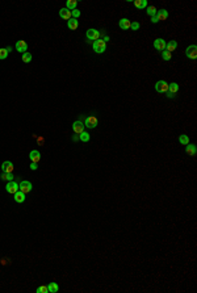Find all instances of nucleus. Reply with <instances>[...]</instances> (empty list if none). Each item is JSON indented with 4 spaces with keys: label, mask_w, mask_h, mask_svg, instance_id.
<instances>
[{
    "label": "nucleus",
    "mask_w": 197,
    "mask_h": 293,
    "mask_svg": "<svg viewBox=\"0 0 197 293\" xmlns=\"http://www.w3.org/2000/svg\"><path fill=\"white\" fill-rule=\"evenodd\" d=\"M93 50H95V53H97V54H101V53H104L105 51V49H107V42H104L102 40H96L93 42Z\"/></svg>",
    "instance_id": "f257e3e1"
},
{
    "label": "nucleus",
    "mask_w": 197,
    "mask_h": 293,
    "mask_svg": "<svg viewBox=\"0 0 197 293\" xmlns=\"http://www.w3.org/2000/svg\"><path fill=\"white\" fill-rule=\"evenodd\" d=\"M155 91L159 93H167L168 91V83L164 82V80H158L156 84H155Z\"/></svg>",
    "instance_id": "f03ea898"
},
{
    "label": "nucleus",
    "mask_w": 197,
    "mask_h": 293,
    "mask_svg": "<svg viewBox=\"0 0 197 293\" xmlns=\"http://www.w3.org/2000/svg\"><path fill=\"white\" fill-rule=\"evenodd\" d=\"M179 91V84L177 83H171V84H168V91L167 93H165V96L170 99H173L175 97V95Z\"/></svg>",
    "instance_id": "7ed1b4c3"
},
{
    "label": "nucleus",
    "mask_w": 197,
    "mask_h": 293,
    "mask_svg": "<svg viewBox=\"0 0 197 293\" xmlns=\"http://www.w3.org/2000/svg\"><path fill=\"white\" fill-rule=\"evenodd\" d=\"M18 189L26 195V193H29L32 189H33V185H32V183L28 182V180H22V182L18 184Z\"/></svg>",
    "instance_id": "20e7f679"
},
{
    "label": "nucleus",
    "mask_w": 197,
    "mask_h": 293,
    "mask_svg": "<svg viewBox=\"0 0 197 293\" xmlns=\"http://www.w3.org/2000/svg\"><path fill=\"white\" fill-rule=\"evenodd\" d=\"M97 124H99V121H97V118L95 116L87 117L86 121H84V125H86V128H88V129H95V128L97 126Z\"/></svg>",
    "instance_id": "39448f33"
},
{
    "label": "nucleus",
    "mask_w": 197,
    "mask_h": 293,
    "mask_svg": "<svg viewBox=\"0 0 197 293\" xmlns=\"http://www.w3.org/2000/svg\"><path fill=\"white\" fill-rule=\"evenodd\" d=\"M185 55L189 59H196L197 58V46L196 45H191L186 48L185 50Z\"/></svg>",
    "instance_id": "423d86ee"
},
{
    "label": "nucleus",
    "mask_w": 197,
    "mask_h": 293,
    "mask_svg": "<svg viewBox=\"0 0 197 293\" xmlns=\"http://www.w3.org/2000/svg\"><path fill=\"white\" fill-rule=\"evenodd\" d=\"M100 38V32L96 29H88L87 30V40L89 41H96Z\"/></svg>",
    "instance_id": "0eeeda50"
},
{
    "label": "nucleus",
    "mask_w": 197,
    "mask_h": 293,
    "mask_svg": "<svg viewBox=\"0 0 197 293\" xmlns=\"http://www.w3.org/2000/svg\"><path fill=\"white\" fill-rule=\"evenodd\" d=\"M72 130H74V133L75 134H81V133L84 132V124L81 121H75L72 124Z\"/></svg>",
    "instance_id": "6e6552de"
},
{
    "label": "nucleus",
    "mask_w": 197,
    "mask_h": 293,
    "mask_svg": "<svg viewBox=\"0 0 197 293\" xmlns=\"http://www.w3.org/2000/svg\"><path fill=\"white\" fill-rule=\"evenodd\" d=\"M5 189H7L8 193H11V195H15V193L18 191V184H17L16 182H13V180H12V182H9V183L7 184Z\"/></svg>",
    "instance_id": "1a4fd4ad"
},
{
    "label": "nucleus",
    "mask_w": 197,
    "mask_h": 293,
    "mask_svg": "<svg viewBox=\"0 0 197 293\" xmlns=\"http://www.w3.org/2000/svg\"><path fill=\"white\" fill-rule=\"evenodd\" d=\"M16 50L18 51V53H26V50H28V45H26V42L25 41H22V40H20V41H17L16 42Z\"/></svg>",
    "instance_id": "9d476101"
},
{
    "label": "nucleus",
    "mask_w": 197,
    "mask_h": 293,
    "mask_svg": "<svg viewBox=\"0 0 197 293\" xmlns=\"http://www.w3.org/2000/svg\"><path fill=\"white\" fill-rule=\"evenodd\" d=\"M165 41L163 40V38H156V40L154 41V48L156 49V50H160V51H163L165 49Z\"/></svg>",
    "instance_id": "9b49d317"
},
{
    "label": "nucleus",
    "mask_w": 197,
    "mask_h": 293,
    "mask_svg": "<svg viewBox=\"0 0 197 293\" xmlns=\"http://www.w3.org/2000/svg\"><path fill=\"white\" fill-rule=\"evenodd\" d=\"M29 158H30V161L33 163H38L39 159H41V154H39L38 150H32L30 154H29Z\"/></svg>",
    "instance_id": "f8f14e48"
},
{
    "label": "nucleus",
    "mask_w": 197,
    "mask_h": 293,
    "mask_svg": "<svg viewBox=\"0 0 197 293\" xmlns=\"http://www.w3.org/2000/svg\"><path fill=\"white\" fill-rule=\"evenodd\" d=\"M1 171L3 172H12L13 171V163L9 161H5L3 162L1 164Z\"/></svg>",
    "instance_id": "ddd939ff"
},
{
    "label": "nucleus",
    "mask_w": 197,
    "mask_h": 293,
    "mask_svg": "<svg viewBox=\"0 0 197 293\" xmlns=\"http://www.w3.org/2000/svg\"><path fill=\"white\" fill-rule=\"evenodd\" d=\"M156 17L158 21H164V20L168 19V11L167 9H160V11L156 12Z\"/></svg>",
    "instance_id": "4468645a"
},
{
    "label": "nucleus",
    "mask_w": 197,
    "mask_h": 293,
    "mask_svg": "<svg viewBox=\"0 0 197 293\" xmlns=\"http://www.w3.org/2000/svg\"><path fill=\"white\" fill-rule=\"evenodd\" d=\"M118 24H120V28L122 30H128V29H130L131 21H130V20H128V19H121Z\"/></svg>",
    "instance_id": "2eb2a0df"
},
{
    "label": "nucleus",
    "mask_w": 197,
    "mask_h": 293,
    "mask_svg": "<svg viewBox=\"0 0 197 293\" xmlns=\"http://www.w3.org/2000/svg\"><path fill=\"white\" fill-rule=\"evenodd\" d=\"M13 196H15V201L16 203H18V204H22L24 201H25V193L21 192V191H17Z\"/></svg>",
    "instance_id": "dca6fc26"
},
{
    "label": "nucleus",
    "mask_w": 197,
    "mask_h": 293,
    "mask_svg": "<svg viewBox=\"0 0 197 293\" xmlns=\"http://www.w3.org/2000/svg\"><path fill=\"white\" fill-rule=\"evenodd\" d=\"M67 27H68V29L75 30L76 28L79 27V21H78V19H74V17H71V19L67 21Z\"/></svg>",
    "instance_id": "f3484780"
},
{
    "label": "nucleus",
    "mask_w": 197,
    "mask_h": 293,
    "mask_svg": "<svg viewBox=\"0 0 197 293\" xmlns=\"http://www.w3.org/2000/svg\"><path fill=\"white\" fill-rule=\"evenodd\" d=\"M59 16L62 17L63 20H70L71 17H72V16H71V11H68L67 8H62V9H60V11H59Z\"/></svg>",
    "instance_id": "a211bd4d"
},
{
    "label": "nucleus",
    "mask_w": 197,
    "mask_h": 293,
    "mask_svg": "<svg viewBox=\"0 0 197 293\" xmlns=\"http://www.w3.org/2000/svg\"><path fill=\"white\" fill-rule=\"evenodd\" d=\"M185 146H186L185 147L186 154H189V155H196V151H197L196 145H193V143H188V145H185Z\"/></svg>",
    "instance_id": "6ab92c4d"
},
{
    "label": "nucleus",
    "mask_w": 197,
    "mask_h": 293,
    "mask_svg": "<svg viewBox=\"0 0 197 293\" xmlns=\"http://www.w3.org/2000/svg\"><path fill=\"white\" fill-rule=\"evenodd\" d=\"M176 48H177V42L176 41H170L168 43H165V50L170 51V53H172L173 50H176Z\"/></svg>",
    "instance_id": "aec40b11"
},
{
    "label": "nucleus",
    "mask_w": 197,
    "mask_h": 293,
    "mask_svg": "<svg viewBox=\"0 0 197 293\" xmlns=\"http://www.w3.org/2000/svg\"><path fill=\"white\" fill-rule=\"evenodd\" d=\"M76 6H78V1H76V0H67V3H66V8H67L68 11L76 9Z\"/></svg>",
    "instance_id": "412c9836"
},
{
    "label": "nucleus",
    "mask_w": 197,
    "mask_h": 293,
    "mask_svg": "<svg viewBox=\"0 0 197 293\" xmlns=\"http://www.w3.org/2000/svg\"><path fill=\"white\" fill-rule=\"evenodd\" d=\"M134 6L139 9H144L147 7V1L146 0H134Z\"/></svg>",
    "instance_id": "4be33fe9"
},
{
    "label": "nucleus",
    "mask_w": 197,
    "mask_h": 293,
    "mask_svg": "<svg viewBox=\"0 0 197 293\" xmlns=\"http://www.w3.org/2000/svg\"><path fill=\"white\" fill-rule=\"evenodd\" d=\"M47 289H49V293H57L58 290H59V287H58L57 282H50L49 285H47Z\"/></svg>",
    "instance_id": "5701e85b"
},
{
    "label": "nucleus",
    "mask_w": 197,
    "mask_h": 293,
    "mask_svg": "<svg viewBox=\"0 0 197 293\" xmlns=\"http://www.w3.org/2000/svg\"><path fill=\"white\" fill-rule=\"evenodd\" d=\"M179 142H180L181 145H184V146L188 145L189 143V137L186 134H181L180 137H179Z\"/></svg>",
    "instance_id": "b1692460"
},
{
    "label": "nucleus",
    "mask_w": 197,
    "mask_h": 293,
    "mask_svg": "<svg viewBox=\"0 0 197 293\" xmlns=\"http://www.w3.org/2000/svg\"><path fill=\"white\" fill-rule=\"evenodd\" d=\"M1 179L3 180H7V182H12V179H13L12 172H3V174H1Z\"/></svg>",
    "instance_id": "393cba45"
},
{
    "label": "nucleus",
    "mask_w": 197,
    "mask_h": 293,
    "mask_svg": "<svg viewBox=\"0 0 197 293\" xmlns=\"http://www.w3.org/2000/svg\"><path fill=\"white\" fill-rule=\"evenodd\" d=\"M146 9H147V15H150V16H155L156 15V12H158V9L155 8V7H152V6H150V7H146Z\"/></svg>",
    "instance_id": "a878e982"
},
{
    "label": "nucleus",
    "mask_w": 197,
    "mask_h": 293,
    "mask_svg": "<svg viewBox=\"0 0 197 293\" xmlns=\"http://www.w3.org/2000/svg\"><path fill=\"white\" fill-rule=\"evenodd\" d=\"M79 139L83 141V142H88L89 141V134L87 132H83L81 134H79Z\"/></svg>",
    "instance_id": "bb28decb"
},
{
    "label": "nucleus",
    "mask_w": 197,
    "mask_h": 293,
    "mask_svg": "<svg viewBox=\"0 0 197 293\" xmlns=\"http://www.w3.org/2000/svg\"><path fill=\"white\" fill-rule=\"evenodd\" d=\"M162 58L164 59V61H171V58H172V54H171L170 51H167V50H163Z\"/></svg>",
    "instance_id": "cd10ccee"
},
{
    "label": "nucleus",
    "mask_w": 197,
    "mask_h": 293,
    "mask_svg": "<svg viewBox=\"0 0 197 293\" xmlns=\"http://www.w3.org/2000/svg\"><path fill=\"white\" fill-rule=\"evenodd\" d=\"M22 61H24V63H29V62H32V54L30 53H24L22 54Z\"/></svg>",
    "instance_id": "c85d7f7f"
},
{
    "label": "nucleus",
    "mask_w": 197,
    "mask_h": 293,
    "mask_svg": "<svg viewBox=\"0 0 197 293\" xmlns=\"http://www.w3.org/2000/svg\"><path fill=\"white\" fill-rule=\"evenodd\" d=\"M37 293H49V289H47V287L42 285V287L37 288Z\"/></svg>",
    "instance_id": "c756f323"
},
{
    "label": "nucleus",
    "mask_w": 197,
    "mask_h": 293,
    "mask_svg": "<svg viewBox=\"0 0 197 293\" xmlns=\"http://www.w3.org/2000/svg\"><path fill=\"white\" fill-rule=\"evenodd\" d=\"M8 57V53L5 49H0V59H5Z\"/></svg>",
    "instance_id": "7c9ffc66"
},
{
    "label": "nucleus",
    "mask_w": 197,
    "mask_h": 293,
    "mask_svg": "<svg viewBox=\"0 0 197 293\" xmlns=\"http://www.w3.org/2000/svg\"><path fill=\"white\" fill-rule=\"evenodd\" d=\"M139 27H141V25H139V22H131L130 29H131V30H135V32H137V30L139 29Z\"/></svg>",
    "instance_id": "2f4dec72"
},
{
    "label": "nucleus",
    "mask_w": 197,
    "mask_h": 293,
    "mask_svg": "<svg viewBox=\"0 0 197 293\" xmlns=\"http://www.w3.org/2000/svg\"><path fill=\"white\" fill-rule=\"evenodd\" d=\"M71 16H72L74 19H78V17L80 16V11H78V9H74V11H71Z\"/></svg>",
    "instance_id": "473e14b6"
},
{
    "label": "nucleus",
    "mask_w": 197,
    "mask_h": 293,
    "mask_svg": "<svg viewBox=\"0 0 197 293\" xmlns=\"http://www.w3.org/2000/svg\"><path fill=\"white\" fill-rule=\"evenodd\" d=\"M37 168H38V167H37V163H33V162H32V163H30V170H33V171H36Z\"/></svg>",
    "instance_id": "72a5a7b5"
},
{
    "label": "nucleus",
    "mask_w": 197,
    "mask_h": 293,
    "mask_svg": "<svg viewBox=\"0 0 197 293\" xmlns=\"http://www.w3.org/2000/svg\"><path fill=\"white\" fill-rule=\"evenodd\" d=\"M151 22H154V24H156V22H158V17H156V15H155V16H151Z\"/></svg>",
    "instance_id": "f704fd0d"
},
{
    "label": "nucleus",
    "mask_w": 197,
    "mask_h": 293,
    "mask_svg": "<svg viewBox=\"0 0 197 293\" xmlns=\"http://www.w3.org/2000/svg\"><path fill=\"white\" fill-rule=\"evenodd\" d=\"M79 139V135L78 134H74V137H72V141H74V142H76V141H78Z\"/></svg>",
    "instance_id": "c9c22d12"
},
{
    "label": "nucleus",
    "mask_w": 197,
    "mask_h": 293,
    "mask_svg": "<svg viewBox=\"0 0 197 293\" xmlns=\"http://www.w3.org/2000/svg\"><path fill=\"white\" fill-rule=\"evenodd\" d=\"M5 50H7V53H11V51H12V48H11V46H7Z\"/></svg>",
    "instance_id": "e433bc0d"
},
{
    "label": "nucleus",
    "mask_w": 197,
    "mask_h": 293,
    "mask_svg": "<svg viewBox=\"0 0 197 293\" xmlns=\"http://www.w3.org/2000/svg\"><path fill=\"white\" fill-rule=\"evenodd\" d=\"M38 143H43V138H39V139H38Z\"/></svg>",
    "instance_id": "4c0bfd02"
}]
</instances>
